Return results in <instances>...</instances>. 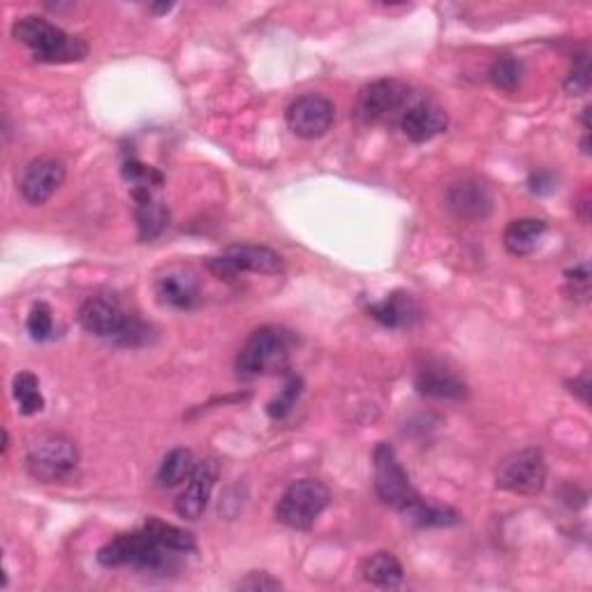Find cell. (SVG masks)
<instances>
[{"mask_svg": "<svg viewBox=\"0 0 592 592\" xmlns=\"http://www.w3.org/2000/svg\"><path fill=\"white\" fill-rule=\"evenodd\" d=\"M373 479L378 498L387 507L401 511L416 528H447L458 524L454 509L431 505L419 496L397 452L387 442H380L373 450Z\"/></svg>", "mask_w": 592, "mask_h": 592, "instance_id": "1", "label": "cell"}, {"mask_svg": "<svg viewBox=\"0 0 592 592\" xmlns=\"http://www.w3.org/2000/svg\"><path fill=\"white\" fill-rule=\"evenodd\" d=\"M77 319L84 331L116 345V348L137 350L154 340V329L135 313L126 310L114 294L88 296L80 308Z\"/></svg>", "mask_w": 592, "mask_h": 592, "instance_id": "2", "label": "cell"}, {"mask_svg": "<svg viewBox=\"0 0 592 592\" xmlns=\"http://www.w3.org/2000/svg\"><path fill=\"white\" fill-rule=\"evenodd\" d=\"M12 38L27 46L38 63H80L88 56V44L80 35H70L56 23L35 14L17 19Z\"/></svg>", "mask_w": 592, "mask_h": 592, "instance_id": "3", "label": "cell"}, {"mask_svg": "<svg viewBox=\"0 0 592 592\" xmlns=\"http://www.w3.org/2000/svg\"><path fill=\"white\" fill-rule=\"evenodd\" d=\"M292 345L294 336L283 327L266 325L255 329L236 355V376L241 380H255L281 373L289 363Z\"/></svg>", "mask_w": 592, "mask_h": 592, "instance_id": "4", "label": "cell"}, {"mask_svg": "<svg viewBox=\"0 0 592 592\" xmlns=\"http://www.w3.org/2000/svg\"><path fill=\"white\" fill-rule=\"evenodd\" d=\"M80 467V450L61 433H40L27 447V471L40 484H65Z\"/></svg>", "mask_w": 592, "mask_h": 592, "instance_id": "5", "label": "cell"}, {"mask_svg": "<svg viewBox=\"0 0 592 592\" xmlns=\"http://www.w3.org/2000/svg\"><path fill=\"white\" fill-rule=\"evenodd\" d=\"M171 551L165 549L144 528L135 532H123L109 539L107 545L97 551V562L103 567H133L139 572H165L175 564Z\"/></svg>", "mask_w": 592, "mask_h": 592, "instance_id": "6", "label": "cell"}, {"mask_svg": "<svg viewBox=\"0 0 592 592\" xmlns=\"http://www.w3.org/2000/svg\"><path fill=\"white\" fill-rule=\"evenodd\" d=\"M416 97V91L401 80H378L361 88L355 116L363 126H397Z\"/></svg>", "mask_w": 592, "mask_h": 592, "instance_id": "7", "label": "cell"}, {"mask_svg": "<svg viewBox=\"0 0 592 592\" xmlns=\"http://www.w3.org/2000/svg\"><path fill=\"white\" fill-rule=\"evenodd\" d=\"M331 503V490L319 479H299L285 488L274 514L289 530H310Z\"/></svg>", "mask_w": 592, "mask_h": 592, "instance_id": "8", "label": "cell"}, {"mask_svg": "<svg viewBox=\"0 0 592 592\" xmlns=\"http://www.w3.org/2000/svg\"><path fill=\"white\" fill-rule=\"evenodd\" d=\"M207 266L215 278L234 281L241 274H264V276L283 274L285 262L276 251L266 249V245L239 243L230 245V249H225L215 257H209Z\"/></svg>", "mask_w": 592, "mask_h": 592, "instance_id": "9", "label": "cell"}, {"mask_svg": "<svg viewBox=\"0 0 592 592\" xmlns=\"http://www.w3.org/2000/svg\"><path fill=\"white\" fill-rule=\"evenodd\" d=\"M496 486L514 496H539L547 486V461L535 447L518 450L496 467Z\"/></svg>", "mask_w": 592, "mask_h": 592, "instance_id": "10", "label": "cell"}, {"mask_svg": "<svg viewBox=\"0 0 592 592\" xmlns=\"http://www.w3.org/2000/svg\"><path fill=\"white\" fill-rule=\"evenodd\" d=\"M287 128L306 141L325 137L334 120H336V105L327 95L319 93H306L299 95L285 112Z\"/></svg>", "mask_w": 592, "mask_h": 592, "instance_id": "11", "label": "cell"}, {"mask_svg": "<svg viewBox=\"0 0 592 592\" xmlns=\"http://www.w3.org/2000/svg\"><path fill=\"white\" fill-rule=\"evenodd\" d=\"M450 116L444 107L426 93H416L412 105L403 114L399 128L412 144H426L437 135L447 133Z\"/></svg>", "mask_w": 592, "mask_h": 592, "instance_id": "12", "label": "cell"}, {"mask_svg": "<svg viewBox=\"0 0 592 592\" xmlns=\"http://www.w3.org/2000/svg\"><path fill=\"white\" fill-rule=\"evenodd\" d=\"M65 181V165L56 158H35L21 171L19 192L31 207H42L52 200Z\"/></svg>", "mask_w": 592, "mask_h": 592, "instance_id": "13", "label": "cell"}, {"mask_svg": "<svg viewBox=\"0 0 592 592\" xmlns=\"http://www.w3.org/2000/svg\"><path fill=\"white\" fill-rule=\"evenodd\" d=\"M218 473L220 465L215 458H204L200 463H194V471L188 477V484L175 505L177 514L186 518V521H197V518H202V514L207 511L213 486L218 482Z\"/></svg>", "mask_w": 592, "mask_h": 592, "instance_id": "14", "label": "cell"}, {"mask_svg": "<svg viewBox=\"0 0 592 592\" xmlns=\"http://www.w3.org/2000/svg\"><path fill=\"white\" fill-rule=\"evenodd\" d=\"M444 204L454 218L463 222H479L493 211V194L488 186L477 179H461L447 188Z\"/></svg>", "mask_w": 592, "mask_h": 592, "instance_id": "15", "label": "cell"}, {"mask_svg": "<svg viewBox=\"0 0 592 592\" xmlns=\"http://www.w3.org/2000/svg\"><path fill=\"white\" fill-rule=\"evenodd\" d=\"M158 302L175 310H192L200 302V283L190 268L171 266L156 281Z\"/></svg>", "mask_w": 592, "mask_h": 592, "instance_id": "16", "label": "cell"}, {"mask_svg": "<svg viewBox=\"0 0 592 592\" xmlns=\"http://www.w3.org/2000/svg\"><path fill=\"white\" fill-rule=\"evenodd\" d=\"M414 387L422 397L440 399V401H461L467 397L465 382L440 361H426L419 366Z\"/></svg>", "mask_w": 592, "mask_h": 592, "instance_id": "17", "label": "cell"}, {"mask_svg": "<svg viewBox=\"0 0 592 592\" xmlns=\"http://www.w3.org/2000/svg\"><path fill=\"white\" fill-rule=\"evenodd\" d=\"M135 200V218L141 241L158 239L169 225V211L162 200L154 194V188H130Z\"/></svg>", "mask_w": 592, "mask_h": 592, "instance_id": "18", "label": "cell"}, {"mask_svg": "<svg viewBox=\"0 0 592 592\" xmlns=\"http://www.w3.org/2000/svg\"><path fill=\"white\" fill-rule=\"evenodd\" d=\"M368 315L387 329H403V327H412L419 319V315H422V310H419L416 302L410 294L393 292L387 296V299L370 304Z\"/></svg>", "mask_w": 592, "mask_h": 592, "instance_id": "19", "label": "cell"}, {"mask_svg": "<svg viewBox=\"0 0 592 592\" xmlns=\"http://www.w3.org/2000/svg\"><path fill=\"white\" fill-rule=\"evenodd\" d=\"M545 234H547L545 220L518 218V220H511L509 225L505 228L503 241H505V249L514 257H528L539 249V243H541V239H545Z\"/></svg>", "mask_w": 592, "mask_h": 592, "instance_id": "20", "label": "cell"}, {"mask_svg": "<svg viewBox=\"0 0 592 592\" xmlns=\"http://www.w3.org/2000/svg\"><path fill=\"white\" fill-rule=\"evenodd\" d=\"M361 574L370 585L384 588V590L399 588L403 583V577H405L401 560L389 551H380L376 556H370L361 567Z\"/></svg>", "mask_w": 592, "mask_h": 592, "instance_id": "21", "label": "cell"}, {"mask_svg": "<svg viewBox=\"0 0 592 592\" xmlns=\"http://www.w3.org/2000/svg\"><path fill=\"white\" fill-rule=\"evenodd\" d=\"M144 530L151 535L156 541H160V545L165 549H169L171 553H192L197 549L194 545V535L183 530V528H177L171 524H165L160 521V518L156 516H148L146 524H144Z\"/></svg>", "mask_w": 592, "mask_h": 592, "instance_id": "22", "label": "cell"}, {"mask_svg": "<svg viewBox=\"0 0 592 592\" xmlns=\"http://www.w3.org/2000/svg\"><path fill=\"white\" fill-rule=\"evenodd\" d=\"M194 471V456L190 450L186 447H177L171 450L160 467H158V475H156V482L162 486V488H175L179 484H183Z\"/></svg>", "mask_w": 592, "mask_h": 592, "instance_id": "23", "label": "cell"}, {"mask_svg": "<svg viewBox=\"0 0 592 592\" xmlns=\"http://www.w3.org/2000/svg\"><path fill=\"white\" fill-rule=\"evenodd\" d=\"M12 397H14L17 405H19V412L27 414V416L38 414L44 408V397L40 391V380L31 373V370H21L19 376H14Z\"/></svg>", "mask_w": 592, "mask_h": 592, "instance_id": "24", "label": "cell"}, {"mask_svg": "<svg viewBox=\"0 0 592 592\" xmlns=\"http://www.w3.org/2000/svg\"><path fill=\"white\" fill-rule=\"evenodd\" d=\"M488 80L498 91L514 93L524 80V63L514 56H498L488 67Z\"/></svg>", "mask_w": 592, "mask_h": 592, "instance_id": "25", "label": "cell"}, {"mask_svg": "<svg viewBox=\"0 0 592 592\" xmlns=\"http://www.w3.org/2000/svg\"><path fill=\"white\" fill-rule=\"evenodd\" d=\"M302 389H304V380H302L299 376H287L285 387L281 389L278 397L266 405L268 416H271V419H285V416L294 410L296 401H299Z\"/></svg>", "mask_w": 592, "mask_h": 592, "instance_id": "26", "label": "cell"}, {"mask_svg": "<svg viewBox=\"0 0 592 592\" xmlns=\"http://www.w3.org/2000/svg\"><path fill=\"white\" fill-rule=\"evenodd\" d=\"M27 329L31 334L33 340L38 342H46L54 338V315L52 308H49L44 302L33 304L29 319H27Z\"/></svg>", "mask_w": 592, "mask_h": 592, "instance_id": "27", "label": "cell"}, {"mask_svg": "<svg viewBox=\"0 0 592 592\" xmlns=\"http://www.w3.org/2000/svg\"><path fill=\"white\" fill-rule=\"evenodd\" d=\"M564 91L570 95H585L590 91V56L588 52H579L574 56V65L570 77L564 82Z\"/></svg>", "mask_w": 592, "mask_h": 592, "instance_id": "28", "label": "cell"}, {"mask_svg": "<svg viewBox=\"0 0 592 592\" xmlns=\"http://www.w3.org/2000/svg\"><path fill=\"white\" fill-rule=\"evenodd\" d=\"M564 278H567V289H570L572 299L588 302V296H590V264L581 262L572 268H567Z\"/></svg>", "mask_w": 592, "mask_h": 592, "instance_id": "29", "label": "cell"}, {"mask_svg": "<svg viewBox=\"0 0 592 592\" xmlns=\"http://www.w3.org/2000/svg\"><path fill=\"white\" fill-rule=\"evenodd\" d=\"M239 590H253V592H264V590H281L283 583L278 579L271 577L268 572H251L245 579L236 583Z\"/></svg>", "mask_w": 592, "mask_h": 592, "instance_id": "30", "label": "cell"}, {"mask_svg": "<svg viewBox=\"0 0 592 592\" xmlns=\"http://www.w3.org/2000/svg\"><path fill=\"white\" fill-rule=\"evenodd\" d=\"M528 186L535 194H551L556 190V179L551 171H532L530 179H528Z\"/></svg>", "mask_w": 592, "mask_h": 592, "instance_id": "31", "label": "cell"}, {"mask_svg": "<svg viewBox=\"0 0 592 592\" xmlns=\"http://www.w3.org/2000/svg\"><path fill=\"white\" fill-rule=\"evenodd\" d=\"M572 391L577 393V397L588 405L590 403V376L588 373H583L581 378H577L574 382H572Z\"/></svg>", "mask_w": 592, "mask_h": 592, "instance_id": "32", "label": "cell"}, {"mask_svg": "<svg viewBox=\"0 0 592 592\" xmlns=\"http://www.w3.org/2000/svg\"><path fill=\"white\" fill-rule=\"evenodd\" d=\"M171 8H175V6H151L148 10H151L154 14H167Z\"/></svg>", "mask_w": 592, "mask_h": 592, "instance_id": "33", "label": "cell"}]
</instances>
